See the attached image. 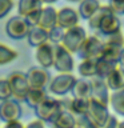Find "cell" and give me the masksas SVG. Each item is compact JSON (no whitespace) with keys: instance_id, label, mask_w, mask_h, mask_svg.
Here are the masks:
<instances>
[{"instance_id":"obj_1","label":"cell","mask_w":124,"mask_h":128,"mask_svg":"<svg viewBox=\"0 0 124 128\" xmlns=\"http://www.w3.org/2000/svg\"><path fill=\"white\" fill-rule=\"evenodd\" d=\"M123 50H124V35L122 32H118V34L106 38L100 58L119 64Z\"/></svg>"},{"instance_id":"obj_2","label":"cell","mask_w":124,"mask_h":128,"mask_svg":"<svg viewBox=\"0 0 124 128\" xmlns=\"http://www.w3.org/2000/svg\"><path fill=\"white\" fill-rule=\"evenodd\" d=\"M87 32L83 27L76 26L72 27L70 30H66V34H64L62 46L68 50L71 54H78V51L80 50V47L83 46L84 40L87 39Z\"/></svg>"},{"instance_id":"obj_3","label":"cell","mask_w":124,"mask_h":128,"mask_svg":"<svg viewBox=\"0 0 124 128\" xmlns=\"http://www.w3.org/2000/svg\"><path fill=\"white\" fill-rule=\"evenodd\" d=\"M103 44H104V42L100 40L96 35L87 36V39L84 40L83 46L78 51L79 58L82 60H86V59L98 60V59H100L102 51H103Z\"/></svg>"},{"instance_id":"obj_4","label":"cell","mask_w":124,"mask_h":128,"mask_svg":"<svg viewBox=\"0 0 124 128\" xmlns=\"http://www.w3.org/2000/svg\"><path fill=\"white\" fill-rule=\"evenodd\" d=\"M54 67L60 74H71L75 68V62L72 54L66 50L62 44H55V56H54Z\"/></svg>"},{"instance_id":"obj_5","label":"cell","mask_w":124,"mask_h":128,"mask_svg":"<svg viewBox=\"0 0 124 128\" xmlns=\"http://www.w3.org/2000/svg\"><path fill=\"white\" fill-rule=\"evenodd\" d=\"M87 115L90 116V119L99 128H103L107 124L108 119L111 118L108 106H106V104H103L100 102H96L94 99H90V107H88Z\"/></svg>"},{"instance_id":"obj_6","label":"cell","mask_w":124,"mask_h":128,"mask_svg":"<svg viewBox=\"0 0 124 128\" xmlns=\"http://www.w3.org/2000/svg\"><path fill=\"white\" fill-rule=\"evenodd\" d=\"M31 30L30 23L23 16H14L7 22L6 24V32L12 39H23L28 35Z\"/></svg>"},{"instance_id":"obj_7","label":"cell","mask_w":124,"mask_h":128,"mask_svg":"<svg viewBox=\"0 0 124 128\" xmlns=\"http://www.w3.org/2000/svg\"><path fill=\"white\" fill-rule=\"evenodd\" d=\"M96 32H99L104 38H108V36H112L118 34V32H122V22H120L119 16L114 12V10L110 11L103 18Z\"/></svg>"},{"instance_id":"obj_8","label":"cell","mask_w":124,"mask_h":128,"mask_svg":"<svg viewBox=\"0 0 124 128\" xmlns=\"http://www.w3.org/2000/svg\"><path fill=\"white\" fill-rule=\"evenodd\" d=\"M75 82H76V78L72 74H60L52 80L51 92L55 95H66L72 91Z\"/></svg>"},{"instance_id":"obj_9","label":"cell","mask_w":124,"mask_h":128,"mask_svg":"<svg viewBox=\"0 0 124 128\" xmlns=\"http://www.w3.org/2000/svg\"><path fill=\"white\" fill-rule=\"evenodd\" d=\"M80 16L78 11L71 7H63L58 11V26L63 30H70L72 27L79 26Z\"/></svg>"},{"instance_id":"obj_10","label":"cell","mask_w":124,"mask_h":128,"mask_svg":"<svg viewBox=\"0 0 124 128\" xmlns=\"http://www.w3.org/2000/svg\"><path fill=\"white\" fill-rule=\"evenodd\" d=\"M91 84H92V95L91 99L100 102L103 104L110 107V98H111V91L108 90L104 79L100 78H94L91 79Z\"/></svg>"},{"instance_id":"obj_11","label":"cell","mask_w":124,"mask_h":128,"mask_svg":"<svg viewBox=\"0 0 124 128\" xmlns=\"http://www.w3.org/2000/svg\"><path fill=\"white\" fill-rule=\"evenodd\" d=\"M54 56H55V44L50 42L44 43L36 48V59L43 68L54 66Z\"/></svg>"},{"instance_id":"obj_12","label":"cell","mask_w":124,"mask_h":128,"mask_svg":"<svg viewBox=\"0 0 124 128\" xmlns=\"http://www.w3.org/2000/svg\"><path fill=\"white\" fill-rule=\"evenodd\" d=\"M38 26L42 27L46 31H50L54 27H56L58 26V10H55L54 7L42 8Z\"/></svg>"},{"instance_id":"obj_13","label":"cell","mask_w":124,"mask_h":128,"mask_svg":"<svg viewBox=\"0 0 124 128\" xmlns=\"http://www.w3.org/2000/svg\"><path fill=\"white\" fill-rule=\"evenodd\" d=\"M72 95L78 99H91L92 95V84L91 79H76L75 86L72 87Z\"/></svg>"},{"instance_id":"obj_14","label":"cell","mask_w":124,"mask_h":128,"mask_svg":"<svg viewBox=\"0 0 124 128\" xmlns=\"http://www.w3.org/2000/svg\"><path fill=\"white\" fill-rule=\"evenodd\" d=\"M27 38H28L30 46L38 48L39 46H42V44L48 42V31L43 30V28L39 27V26H34V27H31Z\"/></svg>"},{"instance_id":"obj_15","label":"cell","mask_w":124,"mask_h":128,"mask_svg":"<svg viewBox=\"0 0 124 128\" xmlns=\"http://www.w3.org/2000/svg\"><path fill=\"white\" fill-rule=\"evenodd\" d=\"M100 6H102L100 0H82L79 3L78 14L82 19L88 20L100 8Z\"/></svg>"},{"instance_id":"obj_16","label":"cell","mask_w":124,"mask_h":128,"mask_svg":"<svg viewBox=\"0 0 124 128\" xmlns=\"http://www.w3.org/2000/svg\"><path fill=\"white\" fill-rule=\"evenodd\" d=\"M106 82L108 90L112 92H116V91H120L122 88H124V78H123V74H122V70L120 67H118L115 71H112L110 75L104 79Z\"/></svg>"},{"instance_id":"obj_17","label":"cell","mask_w":124,"mask_h":128,"mask_svg":"<svg viewBox=\"0 0 124 128\" xmlns=\"http://www.w3.org/2000/svg\"><path fill=\"white\" fill-rule=\"evenodd\" d=\"M54 124H55V128H78L76 116L67 110H63L60 112V115L56 118Z\"/></svg>"},{"instance_id":"obj_18","label":"cell","mask_w":124,"mask_h":128,"mask_svg":"<svg viewBox=\"0 0 124 128\" xmlns=\"http://www.w3.org/2000/svg\"><path fill=\"white\" fill-rule=\"evenodd\" d=\"M118 67H119L118 63H114V62H110V60L100 58V59L96 60V78L106 79L107 76L110 75L112 71H115Z\"/></svg>"},{"instance_id":"obj_19","label":"cell","mask_w":124,"mask_h":128,"mask_svg":"<svg viewBox=\"0 0 124 128\" xmlns=\"http://www.w3.org/2000/svg\"><path fill=\"white\" fill-rule=\"evenodd\" d=\"M88 107H90V99H78V98H72L67 107V111H70L71 114H74L75 116L80 115H86L88 112Z\"/></svg>"},{"instance_id":"obj_20","label":"cell","mask_w":124,"mask_h":128,"mask_svg":"<svg viewBox=\"0 0 124 128\" xmlns=\"http://www.w3.org/2000/svg\"><path fill=\"white\" fill-rule=\"evenodd\" d=\"M110 107L114 110V112L116 115L124 116V88L111 94Z\"/></svg>"},{"instance_id":"obj_21","label":"cell","mask_w":124,"mask_h":128,"mask_svg":"<svg viewBox=\"0 0 124 128\" xmlns=\"http://www.w3.org/2000/svg\"><path fill=\"white\" fill-rule=\"evenodd\" d=\"M79 75H82L83 79H94L96 78V60H82L78 66Z\"/></svg>"},{"instance_id":"obj_22","label":"cell","mask_w":124,"mask_h":128,"mask_svg":"<svg viewBox=\"0 0 124 128\" xmlns=\"http://www.w3.org/2000/svg\"><path fill=\"white\" fill-rule=\"evenodd\" d=\"M43 8V3L40 0H19V15L26 18L27 15Z\"/></svg>"},{"instance_id":"obj_23","label":"cell","mask_w":124,"mask_h":128,"mask_svg":"<svg viewBox=\"0 0 124 128\" xmlns=\"http://www.w3.org/2000/svg\"><path fill=\"white\" fill-rule=\"evenodd\" d=\"M110 11H112V8L108 6V4H107V6H103V4H102L99 10L96 11L90 19H88V26H90V28H91L92 31H95V32H96V30H98V27H99L100 22H102L103 18H104V16H106Z\"/></svg>"},{"instance_id":"obj_24","label":"cell","mask_w":124,"mask_h":128,"mask_svg":"<svg viewBox=\"0 0 124 128\" xmlns=\"http://www.w3.org/2000/svg\"><path fill=\"white\" fill-rule=\"evenodd\" d=\"M66 30H63L62 27L56 26L52 30L48 31V42H51L52 44H62Z\"/></svg>"},{"instance_id":"obj_25","label":"cell","mask_w":124,"mask_h":128,"mask_svg":"<svg viewBox=\"0 0 124 128\" xmlns=\"http://www.w3.org/2000/svg\"><path fill=\"white\" fill-rule=\"evenodd\" d=\"M16 56H18L16 51L8 48L7 46L0 44V66H2V64H6L8 62H11V60H14Z\"/></svg>"},{"instance_id":"obj_26","label":"cell","mask_w":124,"mask_h":128,"mask_svg":"<svg viewBox=\"0 0 124 128\" xmlns=\"http://www.w3.org/2000/svg\"><path fill=\"white\" fill-rule=\"evenodd\" d=\"M76 122H78V128H99L96 124L90 119V116L86 115H80L76 116Z\"/></svg>"},{"instance_id":"obj_27","label":"cell","mask_w":124,"mask_h":128,"mask_svg":"<svg viewBox=\"0 0 124 128\" xmlns=\"http://www.w3.org/2000/svg\"><path fill=\"white\" fill-rule=\"evenodd\" d=\"M14 7V0H0V19L4 18Z\"/></svg>"},{"instance_id":"obj_28","label":"cell","mask_w":124,"mask_h":128,"mask_svg":"<svg viewBox=\"0 0 124 128\" xmlns=\"http://www.w3.org/2000/svg\"><path fill=\"white\" fill-rule=\"evenodd\" d=\"M116 15H122V10L124 6V0H110V4H108Z\"/></svg>"},{"instance_id":"obj_29","label":"cell","mask_w":124,"mask_h":128,"mask_svg":"<svg viewBox=\"0 0 124 128\" xmlns=\"http://www.w3.org/2000/svg\"><path fill=\"white\" fill-rule=\"evenodd\" d=\"M118 124H119V119L116 118V116L111 115V118L108 119L107 124H106L103 128H118Z\"/></svg>"},{"instance_id":"obj_30","label":"cell","mask_w":124,"mask_h":128,"mask_svg":"<svg viewBox=\"0 0 124 128\" xmlns=\"http://www.w3.org/2000/svg\"><path fill=\"white\" fill-rule=\"evenodd\" d=\"M119 67L124 68V50L122 52V56H120V60H119Z\"/></svg>"},{"instance_id":"obj_31","label":"cell","mask_w":124,"mask_h":128,"mask_svg":"<svg viewBox=\"0 0 124 128\" xmlns=\"http://www.w3.org/2000/svg\"><path fill=\"white\" fill-rule=\"evenodd\" d=\"M43 4H54V3H56L58 0H40Z\"/></svg>"},{"instance_id":"obj_32","label":"cell","mask_w":124,"mask_h":128,"mask_svg":"<svg viewBox=\"0 0 124 128\" xmlns=\"http://www.w3.org/2000/svg\"><path fill=\"white\" fill-rule=\"evenodd\" d=\"M118 128H124V120H123V122H119Z\"/></svg>"},{"instance_id":"obj_33","label":"cell","mask_w":124,"mask_h":128,"mask_svg":"<svg viewBox=\"0 0 124 128\" xmlns=\"http://www.w3.org/2000/svg\"><path fill=\"white\" fill-rule=\"evenodd\" d=\"M67 2H70V3H80L82 0H67Z\"/></svg>"},{"instance_id":"obj_34","label":"cell","mask_w":124,"mask_h":128,"mask_svg":"<svg viewBox=\"0 0 124 128\" xmlns=\"http://www.w3.org/2000/svg\"><path fill=\"white\" fill-rule=\"evenodd\" d=\"M120 70H122V74H123V78H124V68H122V67H120Z\"/></svg>"},{"instance_id":"obj_35","label":"cell","mask_w":124,"mask_h":128,"mask_svg":"<svg viewBox=\"0 0 124 128\" xmlns=\"http://www.w3.org/2000/svg\"><path fill=\"white\" fill-rule=\"evenodd\" d=\"M122 15H124V6H123V10H122Z\"/></svg>"}]
</instances>
